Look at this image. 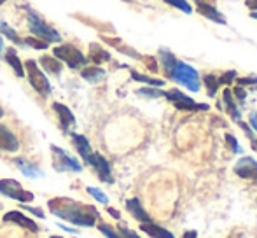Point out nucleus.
I'll use <instances>...</instances> for the list:
<instances>
[{
  "mask_svg": "<svg viewBox=\"0 0 257 238\" xmlns=\"http://www.w3.org/2000/svg\"><path fill=\"white\" fill-rule=\"evenodd\" d=\"M48 208L61 221H67L74 226H82V228H93L98 224V221H102L98 210L93 205L81 203L67 196L51 198L48 201Z\"/></svg>",
  "mask_w": 257,
  "mask_h": 238,
  "instance_id": "obj_1",
  "label": "nucleus"
},
{
  "mask_svg": "<svg viewBox=\"0 0 257 238\" xmlns=\"http://www.w3.org/2000/svg\"><path fill=\"white\" fill-rule=\"evenodd\" d=\"M159 63H161L163 70H165L166 79L177 82V84L184 86L186 89L193 93H198L201 89V77L198 74V70L194 67H191L189 63L179 60L173 55L170 49L159 48L158 51Z\"/></svg>",
  "mask_w": 257,
  "mask_h": 238,
  "instance_id": "obj_2",
  "label": "nucleus"
},
{
  "mask_svg": "<svg viewBox=\"0 0 257 238\" xmlns=\"http://www.w3.org/2000/svg\"><path fill=\"white\" fill-rule=\"evenodd\" d=\"M25 9L28 11V28H30V34L37 39H42L49 44V42H60L61 35L58 30H54L51 25H48L44 21V18L39 13H35L34 9H30L28 6H25Z\"/></svg>",
  "mask_w": 257,
  "mask_h": 238,
  "instance_id": "obj_3",
  "label": "nucleus"
},
{
  "mask_svg": "<svg viewBox=\"0 0 257 238\" xmlns=\"http://www.w3.org/2000/svg\"><path fill=\"white\" fill-rule=\"evenodd\" d=\"M25 67V75L28 77V82L30 86L39 93L41 96H49L53 91L51 88V82L49 79L46 77V74L42 72V68L39 67V63L35 60H27L23 63Z\"/></svg>",
  "mask_w": 257,
  "mask_h": 238,
  "instance_id": "obj_4",
  "label": "nucleus"
},
{
  "mask_svg": "<svg viewBox=\"0 0 257 238\" xmlns=\"http://www.w3.org/2000/svg\"><path fill=\"white\" fill-rule=\"evenodd\" d=\"M53 56L58 58L61 63H65L67 67H70L72 70H79V68H84L88 65V56L77 49L75 46L72 44H61V46H56L53 49Z\"/></svg>",
  "mask_w": 257,
  "mask_h": 238,
  "instance_id": "obj_5",
  "label": "nucleus"
},
{
  "mask_svg": "<svg viewBox=\"0 0 257 238\" xmlns=\"http://www.w3.org/2000/svg\"><path fill=\"white\" fill-rule=\"evenodd\" d=\"M165 96L177 110H182V112H201V110H208V103H198L194 98H191L189 95H186L184 91L177 88H172L168 91H165Z\"/></svg>",
  "mask_w": 257,
  "mask_h": 238,
  "instance_id": "obj_6",
  "label": "nucleus"
},
{
  "mask_svg": "<svg viewBox=\"0 0 257 238\" xmlns=\"http://www.w3.org/2000/svg\"><path fill=\"white\" fill-rule=\"evenodd\" d=\"M0 194L11 198V200L20 201V203H32L35 198L34 193L27 191L14 179H0Z\"/></svg>",
  "mask_w": 257,
  "mask_h": 238,
  "instance_id": "obj_7",
  "label": "nucleus"
},
{
  "mask_svg": "<svg viewBox=\"0 0 257 238\" xmlns=\"http://www.w3.org/2000/svg\"><path fill=\"white\" fill-rule=\"evenodd\" d=\"M51 154H53V167L56 172H82V165L75 160L74 156L63 151L58 146H51Z\"/></svg>",
  "mask_w": 257,
  "mask_h": 238,
  "instance_id": "obj_8",
  "label": "nucleus"
},
{
  "mask_svg": "<svg viewBox=\"0 0 257 238\" xmlns=\"http://www.w3.org/2000/svg\"><path fill=\"white\" fill-rule=\"evenodd\" d=\"M86 165H89L91 168H95L96 175L100 177V180L107 184H112L114 182V177H112V168H110V163L107 161V158L102 156L100 153H91V156L88 158Z\"/></svg>",
  "mask_w": 257,
  "mask_h": 238,
  "instance_id": "obj_9",
  "label": "nucleus"
},
{
  "mask_svg": "<svg viewBox=\"0 0 257 238\" xmlns=\"http://www.w3.org/2000/svg\"><path fill=\"white\" fill-rule=\"evenodd\" d=\"M234 174L240 179L252 180L257 184V161L252 156H241L240 160L234 163Z\"/></svg>",
  "mask_w": 257,
  "mask_h": 238,
  "instance_id": "obj_10",
  "label": "nucleus"
},
{
  "mask_svg": "<svg viewBox=\"0 0 257 238\" xmlns=\"http://www.w3.org/2000/svg\"><path fill=\"white\" fill-rule=\"evenodd\" d=\"M4 222H9V224H18V226L28 229V231H32V233L41 231V228H39L37 222H35L32 217H27V215H25L23 212H20V210L6 212V214H4Z\"/></svg>",
  "mask_w": 257,
  "mask_h": 238,
  "instance_id": "obj_11",
  "label": "nucleus"
},
{
  "mask_svg": "<svg viewBox=\"0 0 257 238\" xmlns=\"http://www.w3.org/2000/svg\"><path fill=\"white\" fill-rule=\"evenodd\" d=\"M196 11L201 14V16H205L206 20L213 21V23L227 25L226 16H224V14L220 13V11L217 9L213 4H208V2H205V0H196Z\"/></svg>",
  "mask_w": 257,
  "mask_h": 238,
  "instance_id": "obj_12",
  "label": "nucleus"
},
{
  "mask_svg": "<svg viewBox=\"0 0 257 238\" xmlns=\"http://www.w3.org/2000/svg\"><path fill=\"white\" fill-rule=\"evenodd\" d=\"M126 210L132 214V217L135 221H139L140 224H146V222H153V217L149 215V212L144 208L142 201L139 198H130L126 200Z\"/></svg>",
  "mask_w": 257,
  "mask_h": 238,
  "instance_id": "obj_13",
  "label": "nucleus"
},
{
  "mask_svg": "<svg viewBox=\"0 0 257 238\" xmlns=\"http://www.w3.org/2000/svg\"><path fill=\"white\" fill-rule=\"evenodd\" d=\"M0 151H6V153H18L20 151L18 137L2 123H0Z\"/></svg>",
  "mask_w": 257,
  "mask_h": 238,
  "instance_id": "obj_14",
  "label": "nucleus"
},
{
  "mask_svg": "<svg viewBox=\"0 0 257 238\" xmlns=\"http://www.w3.org/2000/svg\"><path fill=\"white\" fill-rule=\"evenodd\" d=\"M53 110L56 112L58 121H60V128L63 130V132H68V128L75 125V116L72 114V110L68 109L67 105H63V103H60V102H54Z\"/></svg>",
  "mask_w": 257,
  "mask_h": 238,
  "instance_id": "obj_15",
  "label": "nucleus"
},
{
  "mask_svg": "<svg viewBox=\"0 0 257 238\" xmlns=\"http://www.w3.org/2000/svg\"><path fill=\"white\" fill-rule=\"evenodd\" d=\"M222 102H224L222 107L226 109V112L229 114V117L236 123L241 121V110H240V107L236 105V102H234V96L229 88H226L222 91Z\"/></svg>",
  "mask_w": 257,
  "mask_h": 238,
  "instance_id": "obj_16",
  "label": "nucleus"
},
{
  "mask_svg": "<svg viewBox=\"0 0 257 238\" xmlns=\"http://www.w3.org/2000/svg\"><path fill=\"white\" fill-rule=\"evenodd\" d=\"M70 139H72V142H74L75 151H77L79 156H81L82 160H84V163H86V161H88V158L91 156V153H93L89 140L86 139L84 135H79V133H70Z\"/></svg>",
  "mask_w": 257,
  "mask_h": 238,
  "instance_id": "obj_17",
  "label": "nucleus"
},
{
  "mask_svg": "<svg viewBox=\"0 0 257 238\" xmlns=\"http://www.w3.org/2000/svg\"><path fill=\"white\" fill-rule=\"evenodd\" d=\"M4 60L7 61L13 72L18 75V77H25V67H23V61L20 60L16 53V48H7L6 49V55H4Z\"/></svg>",
  "mask_w": 257,
  "mask_h": 238,
  "instance_id": "obj_18",
  "label": "nucleus"
},
{
  "mask_svg": "<svg viewBox=\"0 0 257 238\" xmlns=\"http://www.w3.org/2000/svg\"><path fill=\"white\" fill-rule=\"evenodd\" d=\"M37 63H39V67L42 68V72H48V74H51V75H60L61 70H63L61 61L58 58H54V56H49V55L41 56Z\"/></svg>",
  "mask_w": 257,
  "mask_h": 238,
  "instance_id": "obj_19",
  "label": "nucleus"
},
{
  "mask_svg": "<svg viewBox=\"0 0 257 238\" xmlns=\"http://www.w3.org/2000/svg\"><path fill=\"white\" fill-rule=\"evenodd\" d=\"M140 231L149 235L151 238H175L170 229L163 228V226L156 224V222H146V224H140Z\"/></svg>",
  "mask_w": 257,
  "mask_h": 238,
  "instance_id": "obj_20",
  "label": "nucleus"
},
{
  "mask_svg": "<svg viewBox=\"0 0 257 238\" xmlns=\"http://www.w3.org/2000/svg\"><path fill=\"white\" fill-rule=\"evenodd\" d=\"M88 60H91L95 65H102V63H107V61H110V53L107 51V49H103L100 44H89V55H88Z\"/></svg>",
  "mask_w": 257,
  "mask_h": 238,
  "instance_id": "obj_21",
  "label": "nucleus"
},
{
  "mask_svg": "<svg viewBox=\"0 0 257 238\" xmlns=\"http://www.w3.org/2000/svg\"><path fill=\"white\" fill-rule=\"evenodd\" d=\"M105 75H107V72H105L102 67H98V65H95V67H84L81 70V77L84 79V81L91 82V84H96V82L103 81Z\"/></svg>",
  "mask_w": 257,
  "mask_h": 238,
  "instance_id": "obj_22",
  "label": "nucleus"
},
{
  "mask_svg": "<svg viewBox=\"0 0 257 238\" xmlns=\"http://www.w3.org/2000/svg\"><path fill=\"white\" fill-rule=\"evenodd\" d=\"M130 74H132L133 81L142 82V84H147V86H153V88H163V86L166 84V81H163V79L151 77V75H144V74H140V72H137V70H132Z\"/></svg>",
  "mask_w": 257,
  "mask_h": 238,
  "instance_id": "obj_23",
  "label": "nucleus"
},
{
  "mask_svg": "<svg viewBox=\"0 0 257 238\" xmlns=\"http://www.w3.org/2000/svg\"><path fill=\"white\" fill-rule=\"evenodd\" d=\"M0 35H2V37H7L16 46H25V39L20 37V34H18L14 28H11L6 21H0Z\"/></svg>",
  "mask_w": 257,
  "mask_h": 238,
  "instance_id": "obj_24",
  "label": "nucleus"
},
{
  "mask_svg": "<svg viewBox=\"0 0 257 238\" xmlns=\"http://www.w3.org/2000/svg\"><path fill=\"white\" fill-rule=\"evenodd\" d=\"M14 163H16V167L20 168L21 172H23V175H27V177H30V179L41 177V175L44 174V172H42V170H39V168L35 167V165L27 163V161H25V160H21V158H18V160L14 161Z\"/></svg>",
  "mask_w": 257,
  "mask_h": 238,
  "instance_id": "obj_25",
  "label": "nucleus"
},
{
  "mask_svg": "<svg viewBox=\"0 0 257 238\" xmlns=\"http://www.w3.org/2000/svg\"><path fill=\"white\" fill-rule=\"evenodd\" d=\"M201 81H203L206 93H208L210 98H215L217 91H219V81H217V75L215 74H205Z\"/></svg>",
  "mask_w": 257,
  "mask_h": 238,
  "instance_id": "obj_26",
  "label": "nucleus"
},
{
  "mask_svg": "<svg viewBox=\"0 0 257 238\" xmlns=\"http://www.w3.org/2000/svg\"><path fill=\"white\" fill-rule=\"evenodd\" d=\"M137 95L139 96H144V98H151V100H156V98H161L165 95V89L161 88H153V86H144V88L137 89Z\"/></svg>",
  "mask_w": 257,
  "mask_h": 238,
  "instance_id": "obj_27",
  "label": "nucleus"
},
{
  "mask_svg": "<svg viewBox=\"0 0 257 238\" xmlns=\"http://www.w3.org/2000/svg\"><path fill=\"white\" fill-rule=\"evenodd\" d=\"M105 39V42H108L110 46H114V48H117L121 53H124V55H128V56H132V58H135V60H142V56L139 55V53L135 51V49H132V48H126V46H121L122 42H119L117 39H108V37H103Z\"/></svg>",
  "mask_w": 257,
  "mask_h": 238,
  "instance_id": "obj_28",
  "label": "nucleus"
},
{
  "mask_svg": "<svg viewBox=\"0 0 257 238\" xmlns=\"http://www.w3.org/2000/svg\"><path fill=\"white\" fill-rule=\"evenodd\" d=\"M163 2H166L168 6H172V7H175V9H179V11H182V13H186V14H191L193 13V6H191L187 0H163Z\"/></svg>",
  "mask_w": 257,
  "mask_h": 238,
  "instance_id": "obj_29",
  "label": "nucleus"
},
{
  "mask_svg": "<svg viewBox=\"0 0 257 238\" xmlns=\"http://www.w3.org/2000/svg\"><path fill=\"white\" fill-rule=\"evenodd\" d=\"M236 77H238L236 70H226L224 74L217 75V81H219V86H231Z\"/></svg>",
  "mask_w": 257,
  "mask_h": 238,
  "instance_id": "obj_30",
  "label": "nucleus"
},
{
  "mask_svg": "<svg viewBox=\"0 0 257 238\" xmlns=\"http://www.w3.org/2000/svg\"><path fill=\"white\" fill-rule=\"evenodd\" d=\"M98 231L102 233V235H105L107 238H122L121 235H119L117 229H114L110 224H105V222H98Z\"/></svg>",
  "mask_w": 257,
  "mask_h": 238,
  "instance_id": "obj_31",
  "label": "nucleus"
},
{
  "mask_svg": "<svg viewBox=\"0 0 257 238\" xmlns=\"http://www.w3.org/2000/svg\"><path fill=\"white\" fill-rule=\"evenodd\" d=\"M25 46H30V48L39 49V51H42V49H48L49 48L48 42L42 41V39H37V37H27V39H25Z\"/></svg>",
  "mask_w": 257,
  "mask_h": 238,
  "instance_id": "obj_32",
  "label": "nucleus"
},
{
  "mask_svg": "<svg viewBox=\"0 0 257 238\" xmlns=\"http://www.w3.org/2000/svg\"><path fill=\"white\" fill-rule=\"evenodd\" d=\"M86 191H88L89 194H91L93 198H95L96 201H100V203H103V205H108V196L103 193L102 189H98V187H86Z\"/></svg>",
  "mask_w": 257,
  "mask_h": 238,
  "instance_id": "obj_33",
  "label": "nucleus"
},
{
  "mask_svg": "<svg viewBox=\"0 0 257 238\" xmlns=\"http://www.w3.org/2000/svg\"><path fill=\"white\" fill-rule=\"evenodd\" d=\"M224 139H226L227 147H229V149L233 151L234 154H241V153H243V151H241V146L238 144V140H236V137H234V135H231V133H226V135H224Z\"/></svg>",
  "mask_w": 257,
  "mask_h": 238,
  "instance_id": "obj_34",
  "label": "nucleus"
},
{
  "mask_svg": "<svg viewBox=\"0 0 257 238\" xmlns=\"http://www.w3.org/2000/svg\"><path fill=\"white\" fill-rule=\"evenodd\" d=\"M231 93H233L234 100H238V103H240V105H243V103L247 102V89L241 88V86H234Z\"/></svg>",
  "mask_w": 257,
  "mask_h": 238,
  "instance_id": "obj_35",
  "label": "nucleus"
},
{
  "mask_svg": "<svg viewBox=\"0 0 257 238\" xmlns=\"http://www.w3.org/2000/svg\"><path fill=\"white\" fill-rule=\"evenodd\" d=\"M234 82H236V86H241V88H245V86H257V75L236 77V79H234Z\"/></svg>",
  "mask_w": 257,
  "mask_h": 238,
  "instance_id": "obj_36",
  "label": "nucleus"
},
{
  "mask_svg": "<svg viewBox=\"0 0 257 238\" xmlns=\"http://www.w3.org/2000/svg\"><path fill=\"white\" fill-rule=\"evenodd\" d=\"M117 231H119V235H121L122 238H140V235H137L133 229L126 228L124 224H119L117 226Z\"/></svg>",
  "mask_w": 257,
  "mask_h": 238,
  "instance_id": "obj_37",
  "label": "nucleus"
},
{
  "mask_svg": "<svg viewBox=\"0 0 257 238\" xmlns=\"http://www.w3.org/2000/svg\"><path fill=\"white\" fill-rule=\"evenodd\" d=\"M238 126H240V128L243 130L245 133H247V137H248V139H250V142L255 139V132L250 128V125H248V123H245L243 119H241V121H238Z\"/></svg>",
  "mask_w": 257,
  "mask_h": 238,
  "instance_id": "obj_38",
  "label": "nucleus"
},
{
  "mask_svg": "<svg viewBox=\"0 0 257 238\" xmlns=\"http://www.w3.org/2000/svg\"><path fill=\"white\" fill-rule=\"evenodd\" d=\"M21 207L25 208V210H28V212H32L34 215H37L39 219H42L44 217V210H41V208H35V207H30L28 203H21Z\"/></svg>",
  "mask_w": 257,
  "mask_h": 238,
  "instance_id": "obj_39",
  "label": "nucleus"
},
{
  "mask_svg": "<svg viewBox=\"0 0 257 238\" xmlns=\"http://www.w3.org/2000/svg\"><path fill=\"white\" fill-rule=\"evenodd\" d=\"M142 60L147 63V67L151 68L153 72H158V61H156L154 56H142Z\"/></svg>",
  "mask_w": 257,
  "mask_h": 238,
  "instance_id": "obj_40",
  "label": "nucleus"
},
{
  "mask_svg": "<svg viewBox=\"0 0 257 238\" xmlns=\"http://www.w3.org/2000/svg\"><path fill=\"white\" fill-rule=\"evenodd\" d=\"M248 123H250V128L257 133V112H252L248 116Z\"/></svg>",
  "mask_w": 257,
  "mask_h": 238,
  "instance_id": "obj_41",
  "label": "nucleus"
},
{
  "mask_svg": "<svg viewBox=\"0 0 257 238\" xmlns=\"http://www.w3.org/2000/svg\"><path fill=\"white\" fill-rule=\"evenodd\" d=\"M245 6H247L252 13H257V0H245Z\"/></svg>",
  "mask_w": 257,
  "mask_h": 238,
  "instance_id": "obj_42",
  "label": "nucleus"
},
{
  "mask_svg": "<svg viewBox=\"0 0 257 238\" xmlns=\"http://www.w3.org/2000/svg\"><path fill=\"white\" fill-rule=\"evenodd\" d=\"M182 238H198V231L196 229H187V231H184Z\"/></svg>",
  "mask_w": 257,
  "mask_h": 238,
  "instance_id": "obj_43",
  "label": "nucleus"
},
{
  "mask_svg": "<svg viewBox=\"0 0 257 238\" xmlns=\"http://www.w3.org/2000/svg\"><path fill=\"white\" fill-rule=\"evenodd\" d=\"M107 212H108V214H110V215H112V217H114V219H117V221H121V214H119V212L115 210V208H112V207H107Z\"/></svg>",
  "mask_w": 257,
  "mask_h": 238,
  "instance_id": "obj_44",
  "label": "nucleus"
},
{
  "mask_svg": "<svg viewBox=\"0 0 257 238\" xmlns=\"http://www.w3.org/2000/svg\"><path fill=\"white\" fill-rule=\"evenodd\" d=\"M2 51H4V37L0 35V58H2Z\"/></svg>",
  "mask_w": 257,
  "mask_h": 238,
  "instance_id": "obj_45",
  "label": "nucleus"
},
{
  "mask_svg": "<svg viewBox=\"0 0 257 238\" xmlns=\"http://www.w3.org/2000/svg\"><path fill=\"white\" fill-rule=\"evenodd\" d=\"M60 228H63L65 231H70V233H77L75 229H72V228H68V226H60Z\"/></svg>",
  "mask_w": 257,
  "mask_h": 238,
  "instance_id": "obj_46",
  "label": "nucleus"
},
{
  "mask_svg": "<svg viewBox=\"0 0 257 238\" xmlns=\"http://www.w3.org/2000/svg\"><path fill=\"white\" fill-rule=\"evenodd\" d=\"M252 147H254V149L257 151V139H254V140H252Z\"/></svg>",
  "mask_w": 257,
  "mask_h": 238,
  "instance_id": "obj_47",
  "label": "nucleus"
},
{
  "mask_svg": "<svg viewBox=\"0 0 257 238\" xmlns=\"http://www.w3.org/2000/svg\"><path fill=\"white\" fill-rule=\"evenodd\" d=\"M250 18H252V20H255V21H257V13H250Z\"/></svg>",
  "mask_w": 257,
  "mask_h": 238,
  "instance_id": "obj_48",
  "label": "nucleus"
},
{
  "mask_svg": "<svg viewBox=\"0 0 257 238\" xmlns=\"http://www.w3.org/2000/svg\"><path fill=\"white\" fill-rule=\"evenodd\" d=\"M4 116V109H2V105H0V117Z\"/></svg>",
  "mask_w": 257,
  "mask_h": 238,
  "instance_id": "obj_49",
  "label": "nucleus"
},
{
  "mask_svg": "<svg viewBox=\"0 0 257 238\" xmlns=\"http://www.w3.org/2000/svg\"><path fill=\"white\" fill-rule=\"evenodd\" d=\"M6 2H9V0H0V6H4Z\"/></svg>",
  "mask_w": 257,
  "mask_h": 238,
  "instance_id": "obj_50",
  "label": "nucleus"
},
{
  "mask_svg": "<svg viewBox=\"0 0 257 238\" xmlns=\"http://www.w3.org/2000/svg\"><path fill=\"white\" fill-rule=\"evenodd\" d=\"M51 238H63V236H60V235H58V236H56V235H54V236H51Z\"/></svg>",
  "mask_w": 257,
  "mask_h": 238,
  "instance_id": "obj_51",
  "label": "nucleus"
}]
</instances>
